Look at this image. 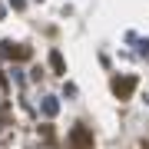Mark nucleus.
<instances>
[{"label":"nucleus","mask_w":149,"mask_h":149,"mask_svg":"<svg viewBox=\"0 0 149 149\" xmlns=\"http://www.w3.org/2000/svg\"><path fill=\"white\" fill-rule=\"evenodd\" d=\"M133 86H136V76H123V80H116V83H113V90H116V96H119V100H129Z\"/></svg>","instance_id":"nucleus-1"},{"label":"nucleus","mask_w":149,"mask_h":149,"mask_svg":"<svg viewBox=\"0 0 149 149\" xmlns=\"http://www.w3.org/2000/svg\"><path fill=\"white\" fill-rule=\"evenodd\" d=\"M70 143H73V149H90V146H93V136L86 133V129H73Z\"/></svg>","instance_id":"nucleus-2"},{"label":"nucleus","mask_w":149,"mask_h":149,"mask_svg":"<svg viewBox=\"0 0 149 149\" xmlns=\"http://www.w3.org/2000/svg\"><path fill=\"white\" fill-rule=\"evenodd\" d=\"M50 63H53V70H56V73H63V56H60V53H50Z\"/></svg>","instance_id":"nucleus-3"}]
</instances>
